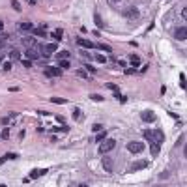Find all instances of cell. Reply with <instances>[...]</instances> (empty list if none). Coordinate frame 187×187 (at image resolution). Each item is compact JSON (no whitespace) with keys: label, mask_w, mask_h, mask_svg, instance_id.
<instances>
[{"label":"cell","mask_w":187,"mask_h":187,"mask_svg":"<svg viewBox=\"0 0 187 187\" xmlns=\"http://www.w3.org/2000/svg\"><path fill=\"white\" fill-rule=\"evenodd\" d=\"M142 135H144V139L148 140V142H157V144H161V142L165 140V135H163V131H161V129H154V131L146 129Z\"/></svg>","instance_id":"6da1fadb"},{"label":"cell","mask_w":187,"mask_h":187,"mask_svg":"<svg viewBox=\"0 0 187 187\" xmlns=\"http://www.w3.org/2000/svg\"><path fill=\"white\" fill-rule=\"evenodd\" d=\"M114 146H116V140H114V139H105V140H101L99 151L105 155V154H109L110 150H114Z\"/></svg>","instance_id":"7a4b0ae2"},{"label":"cell","mask_w":187,"mask_h":187,"mask_svg":"<svg viewBox=\"0 0 187 187\" xmlns=\"http://www.w3.org/2000/svg\"><path fill=\"white\" fill-rule=\"evenodd\" d=\"M26 58L28 60H39L41 58V50H39V45L36 43L34 47H28L26 49Z\"/></svg>","instance_id":"3957f363"},{"label":"cell","mask_w":187,"mask_h":187,"mask_svg":"<svg viewBox=\"0 0 187 187\" xmlns=\"http://www.w3.org/2000/svg\"><path fill=\"white\" fill-rule=\"evenodd\" d=\"M127 150L131 151V154H140V151H144V144L139 142V140H131V142L127 144Z\"/></svg>","instance_id":"277c9868"},{"label":"cell","mask_w":187,"mask_h":187,"mask_svg":"<svg viewBox=\"0 0 187 187\" xmlns=\"http://www.w3.org/2000/svg\"><path fill=\"white\" fill-rule=\"evenodd\" d=\"M140 120H142V122L151 124V122H155V120H157V116H155L154 110H142V112H140Z\"/></svg>","instance_id":"5b68a950"},{"label":"cell","mask_w":187,"mask_h":187,"mask_svg":"<svg viewBox=\"0 0 187 187\" xmlns=\"http://www.w3.org/2000/svg\"><path fill=\"white\" fill-rule=\"evenodd\" d=\"M45 75H49V77H60V75H62V69L53 68V65H45Z\"/></svg>","instance_id":"8992f818"},{"label":"cell","mask_w":187,"mask_h":187,"mask_svg":"<svg viewBox=\"0 0 187 187\" xmlns=\"http://www.w3.org/2000/svg\"><path fill=\"white\" fill-rule=\"evenodd\" d=\"M125 17H127V19H135V21H137V19L140 17V13H139L137 8H129V9H125Z\"/></svg>","instance_id":"52a82bcc"},{"label":"cell","mask_w":187,"mask_h":187,"mask_svg":"<svg viewBox=\"0 0 187 187\" xmlns=\"http://www.w3.org/2000/svg\"><path fill=\"white\" fill-rule=\"evenodd\" d=\"M75 41H77V45H80L82 49H94V47H95L92 41H88V39H82V38H77Z\"/></svg>","instance_id":"ba28073f"},{"label":"cell","mask_w":187,"mask_h":187,"mask_svg":"<svg viewBox=\"0 0 187 187\" xmlns=\"http://www.w3.org/2000/svg\"><path fill=\"white\" fill-rule=\"evenodd\" d=\"M185 26H180V28H176V32H174V38L176 39H181V41H183V39L187 38V32H185Z\"/></svg>","instance_id":"9c48e42d"},{"label":"cell","mask_w":187,"mask_h":187,"mask_svg":"<svg viewBox=\"0 0 187 187\" xmlns=\"http://www.w3.org/2000/svg\"><path fill=\"white\" fill-rule=\"evenodd\" d=\"M21 32H32V28H34V24L30 23V21H24V23H19V26H17Z\"/></svg>","instance_id":"30bf717a"},{"label":"cell","mask_w":187,"mask_h":187,"mask_svg":"<svg viewBox=\"0 0 187 187\" xmlns=\"http://www.w3.org/2000/svg\"><path fill=\"white\" fill-rule=\"evenodd\" d=\"M30 34H34V36L43 38V36H47V30H45V26H41V28H32V32H30Z\"/></svg>","instance_id":"8fae6325"},{"label":"cell","mask_w":187,"mask_h":187,"mask_svg":"<svg viewBox=\"0 0 187 187\" xmlns=\"http://www.w3.org/2000/svg\"><path fill=\"white\" fill-rule=\"evenodd\" d=\"M43 174H47V169H43V170H32V172H30V180H36V178H39V176H43Z\"/></svg>","instance_id":"7c38bea8"},{"label":"cell","mask_w":187,"mask_h":187,"mask_svg":"<svg viewBox=\"0 0 187 187\" xmlns=\"http://www.w3.org/2000/svg\"><path fill=\"white\" fill-rule=\"evenodd\" d=\"M71 54H69V50H56V58L58 60H68Z\"/></svg>","instance_id":"4fadbf2b"},{"label":"cell","mask_w":187,"mask_h":187,"mask_svg":"<svg viewBox=\"0 0 187 187\" xmlns=\"http://www.w3.org/2000/svg\"><path fill=\"white\" fill-rule=\"evenodd\" d=\"M148 166V161H137V163H133V170H142Z\"/></svg>","instance_id":"5bb4252c"},{"label":"cell","mask_w":187,"mask_h":187,"mask_svg":"<svg viewBox=\"0 0 187 187\" xmlns=\"http://www.w3.org/2000/svg\"><path fill=\"white\" fill-rule=\"evenodd\" d=\"M101 165H103V169L107 170V172H110V170H112V161H110L109 157H105V159H103V163H101Z\"/></svg>","instance_id":"9a60e30c"},{"label":"cell","mask_w":187,"mask_h":187,"mask_svg":"<svg viewBox=\"0 0 187 187\" xmlns=\"http://www.w3.org/2000/svg\"><path fill=\"white\" fill-rule=\"evenodd\" d=\"M9 58H11V62H17V60H21V53H19L17 49H13L11 53H9Z\"/></svg>","instance_id":"2e32d148"},{"label":"cell","mask_w":187,"mask_h":187,"mask_svg":"<svg viewBox=\"0 0 187 187\" xmlns=\"http://www.w3.org/2000/svg\"><path fill=\"white\" fill-rule=\"evenodd\" d=\"M23 45H26V47H34V45H36V39H34L32 36H30V38H23Z\"/></svg>","instance_id":"e0dca14e"},{"label":"cell","mask_w":187,"mask_h":187,"mask_svg":"<svg viewBox=\"0 0 187 187\" xmlns=\"http://www.w3.org/2000/svg\"><path fill=\"white\" fill-rule=\"evenodd\" d=\"M150 150H151V155H159V144L157 142H150Z\"/></svg>","instance_id":"ac0fdd59"},{"label":"cell","mask_w":187,"mask_h":187,"mask_svg":"<svg viewBox=\"0 0 187 187\" xmlns=\"http://www.w3.org/2000/svg\"><path fill=\"white\" fill-rule=\"evenodd\" d=\"M129 62H131V65H133V68H139V65H140V58L137 56V54H133V56L129 58Z\"/></svg>","instance_id":"d6986e66"},{"label":"cell","mask_w":187,"mask_h":187,"mask_svg":"<svg viewBox=\"0 0 187 187\" xmlns=\"http://www.w3.org/2000/svg\"><path fill=\"white\" fill-rule=\"evenodd\" d=\"M94 21H95V24H97V28H103V19H101V15H99V13H95V15H94Z\"/></svg>","instance_id":"ffe728a7"},{"label":"cell","mask_w":187,"mask_h":187,"mask_svg":"<svg viewBox=\"0 0 187 187\" xmlns=\"http://www.w3.org/2000/svg\"><path fill=\"white\" fill-rule=\"evenodd\" d=\"M53 38H54V39H62V38H64V30H62V28L54 30V32H53Z\"/></svg>","instance_id":"44dd1931"},{"label":"cell","mask_w":187,"mask_h":187,"mask_svg":"<svg viewBox=\"0 0 187 187\" xmlns=\"http://www.w3.org/2000/svg\"><path fill=\"white\" fill-rule=\"evenodd\" d=\"M50 101H53V103H56V105H64V103H68V99H65V97H50Z\"/></svg>","instance_id":"7402d4cb"},{"label":"cell","mask_w":187,"mask_h":187,"mask_svg":"<svg viewBox=\"0 0 187 187\" xmlns=\"http://www.w3.org/2000/svg\"><path fill=\"white\" fill-rule=\"evenodd\" d=\"M107 139V133H105V131H97V135H95V140H97V142H101V140H105Z\"/></svg>","instance_id":"603a6c76"},{"label":"cell","mask_w":187,"mask_h":187,"mask_svg":"<svg viewBox=\"0 0 187 187\" xmlns=\"http://www.w3.org/2000/svg\"><path fill=\"white\" fill-rule=\"evenodd\" d=\"M69 60H58V68H62V69H68L69 68Z\"/></svg>","instance_id":"cb8c5ba5"},{"label":"cell","mask_w":187,"mask_h":187,"mask_svg":"<svg viewBox=\"0 0 187 187\" xmlns=\"http://www.w3.org/2000/svg\"><path fill=\"white\" fill-rule=\"evenodd\" d=\"M95 47L101 49V50H107V53H110V50H112V47H110V45H105V43H99V45H95Z\"/></svg>","instance_id":"d4e9b609"},{"label":"cell","mask_w":187,"mask_h":187,"mask_svg":"<svg viewBox=\"0 0 187 187\" xmlns=\"http://www.w3.org/2000/svg\"><path fill=\"white\" fill-rule=\"evenodd\" d=\"M75 75H79V77H82V79H90V75L84 71V69H77V71H75Z\"/></svg>","instance_id":"484cf974"},{"label":"cell","mask_w":187,"mask_h":187,"mask_svg":"<svg viewBox=\"0 0 187 187\" xmlns=\"http://www.w3.org/2000/svg\"><path fill=\"white\" fill-rule=\"evenodd\" d=\"M105 88H109V90H112V92H114V94H118V90H120V88H118V86H116V84H112V82H107V84H105Z\"/></svg>","instance_id":"4316f807"},{"label":"cell","mask_w":187,"mask_h":187,"mask_svg":"<svg viewBox=\"0 0 187 187\" xmlns=\"http://www.w3.org/2000/svg\"><path fill=\"white\" fill-rule=\"evenodd\" d=\"M90 99H92V101H103V95H99V94H90Z\"/></svg>","instance_id":"83f0119b"},{"label":"cell","mask_w":187,"mask_h":187,"mask_svg":"<svg viewBox=\"0 0 187 187\" xmlns=\"http://www.w3.org/2000/svg\"><path fill=\"white\" fill-rule=\"evenodd\" d=\"M11 6H13V9H15V11H21V4H19L17 0H11Z\"/></svg>","instance_id":"f1b7e54d"},{"label":"cell","mask_w":187,"mask_h":187,"mask_svg":"<svg viewBox=\"0 0 187 187\" xmlns=\"http://www.w3.org/2000/svg\"><path fill=\"white\" fill-rule=\"evenodd\" d=\"M95 60H97L99 64H105V62H107V58H105L103 54H95Z\"/></svg>","instance_id":"f546056e"},{"label":"cell","mask_w":187,"mask_h":187,"mask_svg":"<svg viewBox=\"0 0 187 187\" xmlns=\"http://www.w3.org/2000/svg\"><path fill=\"white\" fill-rule=\"evenodd\" d=\"M125 75H137V68H129V69H125Z\"/></svg>","instance_id":"4dcf8cb0"},{"label":"cell","mask_w":187,"mask_h":187,"mask_svg":"<svg viewBox=\"0 0 187 187\" xmlns=\"http://www.w3.org/2000/svg\"><path fill=\"white\" fill-rule=\"evenodd\" d=\"M0 137H2L4 140H6V139H9V131H8V129H4L2 133H0Z\"/></svg>","instance_id":"1f68e13d"},{"label":"cell","mask_w":187,"mask_h":187,"mask_svg":"<svg viewBox=\"0 0 187 187\" xmlns=\"http://www.w3.org/2000/svg\"><path fill=\"white\" fill-rule=\"evenodd\" d=\"M101 129H103V125H101V124H94L92 125V131H101Z\"/></svg>","instance_id":"d6a6232c"},{"label":"cell","mask_w":187,"mask_h":187,"mask_svg":"<svg viewBox=\"0 0 187 187\" xmlns=\"http://www.w3.org/2000/svg\"><path fill=\"white\" fill-rule=\"evenodd\" d=\"M2 68H4V71H9V69H11V62H4Z\"/></svg>","instance_id":"836d02e7"},{"label":"cell","mask_w":187,"mask_h":187,"mask_svg":"<svg viewBox=\"0 0 187 187\" xmlns=\"http://www.w3.org/2000/svg\"><path fill=\"white\" fill-rule=\"evenodd\" d=\"M21 62H23L24 68H30V65H32V60H21Z\"/></svg>","instance_id":"e575fe53"},{"label":"cell","mask_w":187,"mask_h":187,"mask_svg":"<svg viewBox=\"0 0 187 187\" xmlns=\"http://www.w3.org/2000/svg\"><path fill=\"white\" fill-rule=\"evenodd\" d=\"M110 6H118V4H122V0H109Z\"/></svg>","instance_id":"d590c367"},{"label":"cell","mask_w":187,"mask_h":187,"mask_svg":"<svg viewBox=\"0 0 187 187\" xmlns=\"http://www.w3.org/2000/svg\"><path fill=\"white\" fill-rule=\"evenodd\" d=\"M79 116H80V110H79V109H75V110H73V118H75V120H77V118H79Z\"/></svg>","instance_id":"8d00e7d4"},{"label":"cell","mask_w":187,"mask_h":187,"mask_svg":"<svg viewBox=\"0 0 187 187\" xmlns=\"http://www.w3.org/2000/svg\"><path fill=\"white\" fill-rule=\"evenodd\" d=\"M86 69H88L90 73H95V68H94V65H90V64H86Z\"/></svg>","instance_id":"74e56055"},{"label":"cell","mask_w":187,"mask_h":187,"mask_svg":"<svg viewBox=\"0 0 187 187\" xmlns=\"http://www.w3.org/2000/svg\"><path fill=\"white\" fill-rule=\"evenodd\" d=\"M56 122H58V124H64L65 118H64V116H56Z\"/></svg>","instance_id":"f35d334b"},{"label":"cell","mask_w":187,"mask_h":187,"mask_svg":"<svg viewBox=\"0 0 187 187\" xmlns=\"http://www.w3.org/2000/svg\"><path fill=\"white\" fill-rule=\"evenodd\" d=\"M0 122H2V125H8V124H9V118H2Z\"/></svg>","instance_id":"ab89813d"},{"label":"cell","mask_w":187,"mask_h":187,"mask_svg":"<svg viewBox=\"0 0 187 187\" xmlns=\"http://www.w3.org/2000/svg\"><path fill=\"white\" fill-rule=\"evenodd\" d=\"M8 159H17V154H8Z\"/></svg>","instance_id":"60d3db41"},{"label":"cell","mask_w":187,"mask_h":187,"mask_svg":"<svg viewBox=\"0 0 187 187\" xmlns=\"http://www.w3.org/2000/svg\"><path fill=\"white\" fill-rule=\"evenodd\" d=\"M181 17H183V19H187V9H185V8L181 9Z\"/></svg>","instance_id":"b9f144b4"},{"label":"cell","mask_w":187,"mask_h":187,"mask_svg":"<svg viewBox=\"0 0 187 187\" xmlns=\"http://www.w3.org/2000/svg\"><path fill=\"white\" fill-rule=\"evenodd\" d=\"M6 161H8V155H4V157H0V165H2V163H6Z\"/></svg>","instance_id":"7bdbcfd3"},{"label":"cell","mask_w":187,"mask_h":187,"mask_svg":"<svg viewBox=\"0 0 187 187\" xmlns=\"http://www.w3.org/2000/svg\"><path fill=\"white\" fill-rule=\"evenodd\" d=\"M2 30H4V23L0 21V32H2Z\"/></svg>","instance_id":"ee69618b"},{"label":"cell","mask_w":187,"mask_h":187,"mask_svg":"<svg viewBox=\"0 0 187 187\" xmlns=\"http://www.w3.org/2000/svg\"><path fill=\"white\" fill-rule=\"evenodd\" d=\"M0 62H2V56H0Z\"/></svg>","instance_id":"f6af8a7d"}]
</instances>
